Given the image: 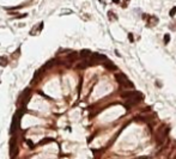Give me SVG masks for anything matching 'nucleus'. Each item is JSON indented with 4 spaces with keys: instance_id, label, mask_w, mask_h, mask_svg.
Returning <instances> with one entry per match:
<instances>
[{
    "instance_id": "obj_14",
    "label": "nucleus",
    "mask_w": 176,
    "mask_h": 159,
    "mask_svg": "<svg viewBox=\"0 0 176 159\" xmlns=\"http://www.w3.org/2000/svg\"><path fill=\"white\" fill-rule=\"evenodd\" d=\"M169 41H170V35H169V34H167V35H164V43L168 44Z\"/></svg>"
},
{
    "instance_id": "obj_11",
    "label": "nucleus",
    "mask_w": 176,
    "mask_h": 159,
    "mask_svg": "<svg viewBox=\"0 0 176 159\" xmlns=\"http://www.w3.org/2000/svg\"><path fill=\"white\" fill-rule=\"evenodd\" d=\"M7 58H6V56H0V66H1V67H5V66H6L7 65Z\"/></svg>"
},
{
    "instance_id": "obj_18",
    "label": "nucleus",
    "mask_w": 176,
    "mask_h": 159,
    "mask_svg": "<svg viewBox=\"0 0 176 159\" xmlns=\"http://www.w3.org/2000/svg\"><path fill=\"white\" fill-rule=\"evenodd\" d=\"M130 41L133 42V35H132V34H130Z\"/></svg>"
},
{
    "instance_id": "obj_12",
    "label": "nucleus",
    "mask_w": 176,
    "mask_h": 159,
    "mask_svg": "<svg viewBox=\"0 0 176 159\" xmlns=\"http://www.w3.org/2000/svg\"><path fill=\"white\" fill-rule=\"evenodd\" d=\"M50 141H54V139H52V138L43 139V140H41V141H40V145H44V144H47V143H50Z\"/></svg>"
},
{
    "instance_id": "obj_5",
    "label": "nucleus",
    "mask_w": 176,
    "mask_h": 159,
    "mask_svg": "<svg viewBox=\"0 0 176 159\" xmlns=\"http://www.w3.org/2000/svg\"><path fill=\"white\" fill-rule=\"evenodd\" d=\"M30 99V89H25L23 92L19 95V97H18V101H17V103H18V105L21 108H25L26 103H28V101Z\"/></svg>"
},
{
    "instance_id": "obj_4",
    "label": "nucleus",
    "mask_w": 176,
    "mask_h": 159,
    "mask_svg": "<svg viewBox=\"0 0 176 159\" xmlns=\"http://www.w3.org/2000/svg\"><path fill=\"white\" fill-rule=\"evenodd\" d=\"M115 79H116V81L120 84V86L122 87H128V89H132L134 85L132 81L128 80V78L124 74V73H117V74L115 76Z\"/></svg>"
},
{
    "instance_id": "obj_7",
    "label": "nucleus",
    "mask_w": 176,
    "mask_h": 159,
    "mask_svg": "<svg viewBox=\"0 0 176 159\" xmlns=\"http://www.w3.org/2000/svg\"><path fill=\"white\" fill-rule=\"evenodd\" d=\"M143 99H144V96H143L142 92H140L138 96H134V97L127 98V99H126L125 105L128 106V108H131V106H133V105H136L137 103H139V102H140V101H143Z\"/></svg>"
},
{
    "instance_id": "obj_2",
    "label": "nucleus",
    "mask_w": 176,
    "mask_h": 159,
    "mask_svg": "<svg viewBox=\"0 0 176 159\" xmlns=\"http://www.w3.org/2000/svg\"><path fill=\"white\" fill-rule=\"evenodd\" d=\"M25 108H19L17 112L15 114V116L12 118V124H11V128H10V134H15L17 130L19 129V122H21V118H22V114L24 112Z\"/></svg>"
},
{
    "instance_id": "obj_8",
    "label": "nucleus",
    "mask_w": 176,
    "mask_h": 159,
    "mask_svg": "<svg viewBox=\"0 0 176 159\" xmlns=\"http://www.w3.org/2000/svg\"><path fill=\"white\" fill-rule=\"evenodd\" d=\"M104 67L107 68V70H110V71H115L116 70V66L110 60H107V61L104 62Z\"/></svg>"
},
{
    "instance_id": "obj_20",
    "label": "nucleus",
    "mask_w": 176,
    "mask_h": 159,
    "mask_svg": "<svg viewBox=\"0 0 176 159\" xmlns=\"http://www.w3.org/2000/svg\"><path fill=\"white\" fill-rule=\"evenodd\" d=\"M128 1H130V0H125V4H124V6H125V5H126V3L128 4Z\"/></svg>"
},
{
    "instance_id": "obj_1",
    "label": "nucleus",
    "mask_w": 176,
    "mask_h": 159,
    "mask_svg": "<svg viewBox=\"0 0 176 159\" xmlns=\"http://www.w3.org/2000/svg\"><path fill=\"white\" fill-rule=\"evenodd\" d=\"M168 133H169V127L165 126V124H161V126L158 127V129L156 130V134H155V140H156L157 145H162L164 141H165Z\"/></svg>"
},
{
    "instance_id": "obj_3",
    "label": "nucleus",
    "mask_w": 176,
    "mask_h": 159,
    "mask_svg": "<svg viewBox=\"0 0 176 159\" xmlns=\"http://www.w3.org/2000/svg\"><path fill=\"white\" fill-rule=\"evenodd\" d=\"M108 60V58L103 54H98V53H93L91 54V56L89 58V61H87V64H89V66H93V65H97L99 64V62H104Z\"/></svg>"
},
{
    "instance_id": "obj_9",
    "label": "nucleus",
    "mask_w": 176,
    "mask_h": 159,
    "mask_svg": "<svg viewBox=\"0 0 176 159\" xmlns=\"http://www.w3.org/2000/svg\"><path fill=\"white\" fill-rule=\"evenodd\" d=\"M91 56V52L89 49H83V50H80V58L81 59H87V58H90Z\"/></svg>"
},
{
    "instance_id": "obj_15",
    "label": "nucleus",
    "mask_w": 176,
    "mask_h": 159,
    "mask_svg": "<svg viewBox=\"0 0 176 159\" xmlns=\"http://www.w3.org/2000/svg\"><path fill=\"white\" fill-rule=\"evenodd\" d=\"M169 14H170V17H174V16L176 14V7H173L171 10H170V12H169Z\"/></svg>"
},
{
    "instance_id": "obj_16",
    "label": "nucleus",
    "mask_w": 176,
    "mask_h": 159,
    "mask_svg": "<svg viewBox=\"0 0 176 159\" xmlns=\"http://www.w3.org/2000/svg\"><path fill=\"white\" fill-rule=\"evenodd\" d=\"M108 14H109V17H110V18H111V20H115V19H117V17H116V16H115V14H114L113 12H109Z\"/></svg>"
},
{
    "instance_id": "obj_6",
    "label": "nucleus",
    "mask_w": 176,
    "mask_h": 159,
    "mask_svg": "<svg viewBox=\"0 0 176 159\" xmlns=\"http://www.w3.org/2000/svg\"><path fill=\"white\" fill-rule=\"evenodd\" d=\"M17 154H18V146H17V139L16 136H12L10 139V157L15 158Z\"/></svg>"
},
{
    "instance_id": "obj_13",
    "label": "nucleus",
    "mask_w": 176,
    "mask_h": 159,
    "mask_svg": "<svg viewBox=\"0 0 176 159\" xmlns=\"http://www.w3.org/2000/svg\"><path fill=\"white\" fill-rule=\"evenodd\" d=\"M87 66H89V64H87V61H84V62H80V64H78V68H81V70H83V68H86Z\"/></svg>"
},
{
    "instance_id": "obj_17",
    "label": "nucleus",
    "mask_w": 176,
    "mask_h": 159,
    "mask_svg": "<svg viewBox=\"0 0 176 159\" xmlns=\"http://www.w3.org/2000/svg\"><path fill=\"white\" fill-rule=\"evenodd\" d=\"M26 144H28V146H29V147H30V148H34V147H35V146L32 145V143H31V141H30V140H26Z\"/></svg>"
},
{
    "instance_id": "obj_19",
    "label": "nucleus",
    "mask_w": 176,
    "mask_h": 159,
    "mask_svg": "<svg viewBox=\"0 0 176 159\" xmlns=\"http://www.w3.org/2000/svg\"><path fill=\"white\" fill-rule=\"evenodd\" d=\"M113 3H114V4H119L120 0H113Z\"/></svg>"
},
{
    "instance_id": "obj_10",
    "label": "nucleus",
    "mask_w": 176,
    "mask_h": 159,
    "mask_svg": "<svg viewBox=\"0 0 176 159\" xmlns=\"http://www.w3.org/2000/svg\"><path fill=\"white\" fill-rule=\"evenodd\" d=\"M77 59H78V53H77V52H72L71 54L67 56V60H68L69 62H73V61H75Z\"/></svg>"
}]
</instances>
